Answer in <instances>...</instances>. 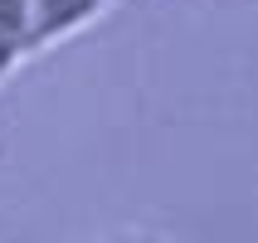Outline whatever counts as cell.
Wrapping results in <instances>:
<instances>
[{
    "instance_id": "1",
    "label": "cell",
    "mask_w": 258,
    "mask_h": 243,
    "mask_svg": "<svg viewBox=\"0 0 258 243\" xmlns=\"http://www.w3.org/2000/svg\"><path fill=\"white\" fill-rule=\"evenodd\" d=\"M107 5L112 0H29V58L69 44L78 29L107 15Z\"/></svg>"
},
{
    "instance_id": "2",
    "label": "cell",
    "mask_w": 258,
    "mask_h": 243,
    "mask_svg": "<svg viewBox=\"0 0 258 243\" xmlns=\"http://www.w3.org/2000/svg\"><path fill=\"white\" fill-rule=\"evenodd\" d=\"M29 58V0H0V73Z\"/></svg>"
},
{
    "instance_id": "3",
    "label": "cell",
    "mask_w": 258,
    "mask_h": 243,
    "mask_svg": "<svg viewBox=\"0 0 258 243\" xmlns=\"http://www.w3.org/2000/svg\"><path fill=\"white\" fill-rule=\"evenodd\" d=\"M0 78H5V73H0Z\"/></svg>"
}]
</instances>
